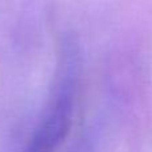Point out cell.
Returning a JSON list of instances; mask_svg holds the SVG:
<instances>
[{"mask_svg":"<svg viewBox=\"0 0 152 152\" xmlns=\"http://www.w3.org/2000/svg\"><path fill=\"white\" fill-rule=\"evenodd\" d=\"M74 110V83L67 79L56 88L37 128L21 152H55L69 131Z\"/></svg>","mask_w":152,"mask_h":152,"instance_id":"6da1fadb","label":"cell"}]
</instances>
